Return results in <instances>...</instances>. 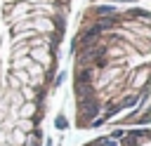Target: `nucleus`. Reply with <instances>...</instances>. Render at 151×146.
I'll use <instances>...</instances> for the list:
<instances>
[{"mask_svg": "<svg viewBox=\"0 0 151 146\" xmlns=\"http://www.w3.org/2000/svg\"><path fill=\"white\" fill-rule=\"evenodd\" d=\"M73 0H0V146H42Z\"/></svg>", "mask_w": 151, "mask_h": 146, "instance_id": "nucleus-2", "label": "nucleus"}, {"mask_svg": "<svg viewBox=\"0 0 151 146\" xmlns=\"http://www.w3.org/2000/svg\"><path fill=\"white\" fill-rule=\"evenodd\" d=\"M90 2H134V5H149V0H90Z\"/></svg>", "mask_w": 151, "mask_h": 146, "instance_id": "nucleus-4", "label": "nucleus"}, {"mask_svg": "<svg viewBox=\"0 0 151 146\" xmlns=\"http://www.w3.org/2000/svg\"><path fill=\"white\" fill-rule=\"evenodd\" d=\"M83 146H151V132L149 125L116 127L94 139H87Z\"/></svg>", "mask_w": 151, "mask_h": 146, "instance_id": "nucleus-3", "label": "nucleus"}, {"mask_svg": "<svg viewBox=\"0 0 151 146\" xmlns=\"http://www.w3.org/2000/svg\"><path fill=\"white\" fill-rule=\"evenodd\" d=\"M151 12L134 2H87L71 40L78 130L149 122Z\"/></svg>", "mask_w": 151, "mask_h": 146, "instance_id": "nucleus-1", "label": "nucleus"}]
</instances>
